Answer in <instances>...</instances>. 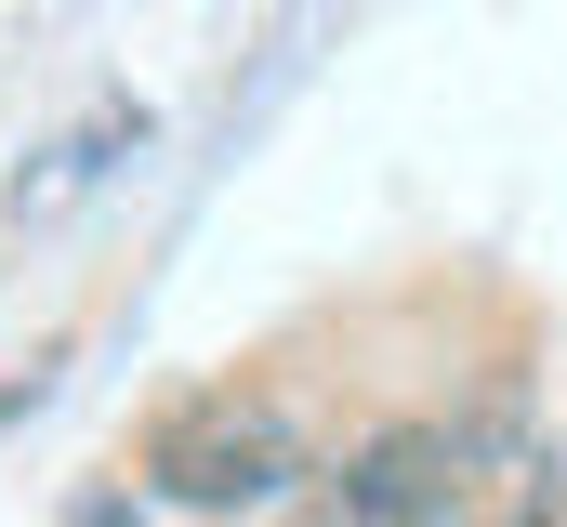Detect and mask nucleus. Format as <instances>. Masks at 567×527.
Returning <instances> with one entry per match:
<instances>
[{"label": "nucleus", "instance_id": "f257e3e1", "mask_svg": "<svg viewBox=\"0 0 567 527\" xmlns=\"http://www.w3.org/2000/svg\"><path fill=\"white\" fill-rule=\"evenodd\" d=\"M145 475H158V502H185V515H251V502H290L303 422H290L265 383L172 395V409L145 422Z\"/></svg>", "mask_w": 567, "mask_h": 527}, {"label": "nucleus", "instance_id": "f03ea898", "mask_svg": "<svg viewBox=\"0 0 567 527\" xmlns=\"http://www.w3.org/2000/svg\"><path fill=\"white\" fill-rule=\"evenodd\" d=\"M462 527H567V448H502L462 488Z\"/></svg>", "mask_w": 567, "mask_h": 527}, {"label": "nucleus", "instance_id": "7ed1b4c3", "mask_svg": "<svg viewBox=\"0 0 567 527\" xmlns=\"http://www.w3.org/2000/svg\"><path fill=\"white\" fill-rule=\"evenodd\" d=\"M290 527H383V515H370V502H357V488H343V475H330V488H317V502H290Z\"/></svg>", "mask_w": 567, "mask_h": 527}, {"label": "nucleus", "instance_id": "20e7f679", "mask_svg": "<svg viewBox=\"0 0 567 527\" xmlns=\"http://www.w3.org/2000/svg\"><path fill=\"white\" fill-rule=\"evenodd\" d=\"M66 527H145V515H133V488H106V502H80Z\"/></svg>", "mask_w": 567, "mask_h": 527}]
</instances>
